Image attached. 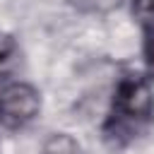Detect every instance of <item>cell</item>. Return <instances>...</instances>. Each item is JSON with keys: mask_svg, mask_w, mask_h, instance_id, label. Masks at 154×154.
Masks as SVG:
<instances>
[{"mask_svg": "<svg viewBox=\"0 0 154 154\" xmlns=\"http://www.w3.org/2000/svg\"><path fill=\"white\" fill-rule=\"evenodd\" d=\"M154 120L152 84L142 75H123L113 89V99L103 120V140L111 147H128Z\"/></svg>", "mask_w": 154, "mask_h": 154, "instance_id": "1", "label": "cell"}, {"mask_svg": "<svg viewBox=\"0 0 154 154\" xmlns=\"http://www.w3.org/2000/svg\"><path fill=\"white\" fill-rule=\"evenodd\" d=\"M41 113V94L26 82H10L0 91V125L5 130H24Z\"/></svg>", "mask_w": 154, "mask_h": 154, "instance_id": "2", "label": "cell"}, {"mask_svg": "<svg viewBox=\"0 0 154 154\" xmlns=\"http://www.w3.org/2000/svg\"><path fill=\"white\" fill-rule=\"evenodd\" d=\"M135 14L142 24V53L149 75H154V0H135Z\"/></svg>", "mask_w": 154, "mask_h": 154, "instance_id": "3", "label": "cell"}, {"mask_svg": "<svg viewBox=\"0 0 154 154\" xmlns=\"http://www.w3.org/2000/svg\"><path fill=\"white\" fill-rule=\"evenodd\" d=\"M19 63V46L12 34L0 31V77H7Z\"/></svg>", "mask_w": 154, "mask_h": 154, "instance_id": "4", "label": "cell"}, {"mask_svg": "<svg viewBox=\"0 0 154 154\" xmlns=\"http://www.w3.org/2000/svg\"><path fill=\"white\" fill-rule=\"evenodd\" d=\"M41 154H82V147H79V142L72 135H67V132H53L43 142Z\"/></svg>", "mask_w": 154, "mask_h": 154, "instance_id": "5", "label": "cell"}]
</instances>
